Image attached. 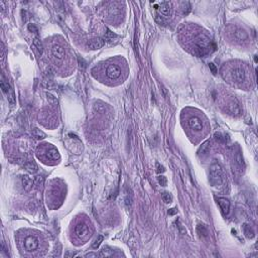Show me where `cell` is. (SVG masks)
<instances>
[{"mask_svg": "<svg viewBox=\"0 0 258 258\" xmlns=\"http://www.w3.org/2000/svg\"><path fill=\"white\" fill-rule=\"evenodd\" d=\"M209 180L213 187H221L223 185V170L218 164H214L210 166Z\"/></svg>", "mask_w": 258, "mask_h": 258, "instance_id": "obj_1", "label": "cell"}, {"mask_svg": "<svg viewBox=\"0 0 258 258\" xmlns=\"http://www.w3.org/2000/svg\"><path fill=\"white\" fill-rule=\"evenodd\" d=\"M196 46H197V49L199 51V53H200V55L204 56L209 52V48L211 47V40L209 38H207L206 35L200 34L196 39Z\"/></svg>", "mask_w": 258, "mask_h": 258, "instance_id": "obj_2", "label": "cell"}, {"mask_svg": "<svg viewBox=\"0 0 258 258\" xmlns=\"http://www.w3.org/2000/svg\"><path fill=\"white\" fill-rule=\"evenodd\" d=\"M155 9L157 10L158 14L162 17H169L171 13V7L169 2L162 1L155 4Z\"/></svg>", "mask_w": 258, "mask_h": 258, "instance_id": "obj_3", "label": "cell"}, {"mask_svg": "<svg viewBox=\"0 0 258 258\" xmlns=\"http://www.w3.org/2000/svg\"><path fill=\"white\" fill-rule=\"evenodd\" d=\"M24 247L28 251H34L38 247V240L33 236H28L24 240Z\"/></svg>", "mask_w": 258, "mask_h": 258, "instance_id": "obj_4", "label": "cell"}, {"mask_svg": "<svg viewBox=\"0 0 258 258\" xmlns=\"http://www.w3.org/2000/svg\"><path fill=\"white\" fill-rule=\"evenodd\" d=\"M104 44H105V40L101 38H96L89 40L87 43V48L92 51H96V49H100Z\"/></svg>", "mask_w": 258, "mask_h": 258, "instance_id": "obj_5", "label": "cell"}, {"mask_svg": "<svg viewBox=\"0 0 258 258\" xmlns=\"http://www.w3.org/2000/svg\"><path fill=\"white\" fill-rule=\"evenodd\" d=\"M106 75L110 79H117L121 75V69L116 65H110L106 70Z\"/></svg>", "mask_w": 258, "mask_h": 258, "instance_id": "obj_6", "label": "cell"}, {"mask_svg": "<svg viewBox=\"0 0 258 258\" xmlns=\"http://www.w3.org/2000/svg\"><path fill=\"white\" fill-rule=\"evenodd\" d=\"M217 203L220 207V209L223 213V215L226 216L230 212V202L226 198H217Z\"/></svg>", "mask_w": 258, "mask_h": 258, "instance_id": "obj_7", "label": "cell"}, {"mask_svg": "<svg viewBox=\"0 0 258 258\" xmlns=\"http://www.w3.org/2000/svg\"><path fill=\"white\" fill-rule=\"evenodd\" d=\"M232 78H233V80L235 81V82L242 83L246 79L245 72H244L242 69H240V68H236V69H234L232 71Z\"/></svg>", "mask_w": 258, "mask_h": 258, "instance_id": "obj_8", "label": "cell"}, {"mask_svg": "<svg viewBox=\"0 0 258 258\" xmlns=\"http://www.w3.org/2000/svg\"><path fill=\"white\" fill-rule=\"evenodd\" d=\"M52 55H53V58H56V60L63 61L64 60V58H65V49L63 47L56 44V46H53V48H52Z\"/></svg>", "mask_w": 258, "mask_h": 258, "instance_id": "obj_9", "label": "cell"}, {"mask_svg": "<svg viewBox=\"0 0 258 258\" xmlns=\"http://www.w3.org/2000/svg\"><path fill=\"white\" fill-rule=\"evenodd\" d=\"M189 126L190 128L195 131H201L203 129V123L201 119L198 118V117H192L189 120Z\"/></svg>", "mask_w": 258, "mask_h": 258, "instance_id": "obj_10", "label": "cell"}, {"mask_svg": "<svg viewBox=\"0 0 258 258\" xmlns=\"http://www.w3.org/2000/svg\"><path fill=\"white\" fill-rule=\"evenodd\" d=\"M233 34H234L235 39L238 40V42H240V43L245 42V40L248 39L247 33L244 29H242V28H235Z\"/></svg>", "mask_w": 258, "mask_h": 258, "instance_id": "obj_11", "label": "cell"}, {"mask_svg": "<svg viewBox=\"0 0 258 258\" xmlns=\"http://www.w3.org/2000/svg\"><path fill=\"white\" fill-rule=\"evenodd\" d=\"M227 112L233 116H239L241 114V109H240V107L237 103L230 102L227 105Z\"/></svg>", "mask_w": 258, "mask_h": 258, "instance_id": "obj_12", "label": "cell"}, {"mask_svg": "<svg viewBox=\"0 0 258 258\" xmlns=\"http://www.w3.org/2000/svg\"><path fill=\"white\" fill-rule=\"evenodd\" d=\"M75 233L78 237L80 238H85L86 236L88 235V227L86 226L85 224L81 223V224H78L76 226V229H75Z\"/></svg>", "mask_w": 258, "mask_h": 258, "instance_id": "obj_13", "label": "cell"}, {"mask_svg": "<svg viewBox=\"0 0 258 258\" xmlns=\"http://www.w3.org/2000/svg\"><path fill=\"white\" fill-rule=\"evenodd\" d=\"M21 184H22V187L25 190V191H30L31 188H33V180H31L28 175H24L21 176Z\"/></svg>", "mask_w": 258, "mask_h": 258, "instance_id": "obj_14", "label": "cell"}, {"mask_svg": "<svg viewBox=\"0 0 258 258\" xmlns=\"http://www.w3.org/2000/svg\"><path fill=\"white\" fill-rule=\"evenodd\" d=\"M210 150V141H206L204 142L202 145L200 146L198 150V155L199 156H205L208 154V152Z\"/></svg>", "mask_w": 258, "mask_h": 258, "instance_id": "obj_15", "label": "cell"}, {"mask_svg": "<svg viewBox=\"0 0 258 258\" xmlns=\"http://www.w3.org/2000/svg\"><path fill=\"white\" fill-rule=\"evenodd\" d=\"M0 86H1V89L4 93H6L7 95L9 94L10 92H12V89H11V86L8 83V81L5 80V78L2 76L1 77V82H0Z\"/></svg>", "mask_w": 258, "mask_h": 258, "instance_id": "obj_16", "label": "cell"}, {"mask_svg": "<svg viewBox=\"0 0 258 258\" xmlns=\"http://www.w3.org/2000/svg\"><path fill=\"white\" fill-rule=\"evenodd\" d=\"M24 169L31 174H35L38 170V166L34 161H28L24 164Z\"/></svg>", "mask_w": 258, "mask_h": 258, "instance_id": "obj_17", "label": "cell"}, {"mask_svg": "<svg viewBox=\"0 0 258 258\" xmlns=\"http://www.w3.org/2000/svg\"><path fill=\"white\" fill-rule=\"evenodd\" d=\"M197 232L199 234V236L203 237V238H206V237H208V235H209V230H208V228L205 225H202V224L198 225Z\"/></svg>", "mask_w": 258, "mask_h": 258, "instance_id": "obj_18", "label": "cell"}, {"mask_svg": "<svg viewBox=\"0 0 258 258\" xmlns=\"http://www.w3.org/2000/svg\"><path fill=\"white\" fill-rule=\"evenodd\" d=\"M243 232H244V234H245V236L247 238H249V239H252L253 237L255 236L254 231H253V229L249 225H247V224H244L243 225Z\"/></svg>", "mask_w": 258, "mask_h": 258, "instance_id": "obj_19", "label": "cell"}, {"mask_svg": "<svg viewBox=\"0 0 258 258\" xmlns=\"http://www.w3.org/2000/svg\"><path fill=\"white\" fill-rule=\"evenodd\" d=\"M234 161H235V164H237V166L239 167V169H243L244 167H245V164H244V161H243V158H242V155H241V153H240V152H236V154H235V156H234Z\"/></svg>", "mask_w": 258, "mask_h": 258, "instance_id": "obj_20", "label": "cell"}, {"mask_svg": "<svg viewBox=\"0 0 258 258\" xmlns=\"http://www.w3.org/2000/svg\"><path fill=\"white\" fill-rule=\"evenodd\" d=\"M47 157L51 160H57V159H58V157H60V154H58L57 149L52 148L47 152Z\"/></svg>", "mask_w": 258, "mask_h": 258, "instance_id": "obj_21", "label": "cell"}, {"mask_svg": "<svg viewBox=\"0 0 258 258\" xmlns=\"http://www.w3.org/2000/svg\"><path fill=\"white\" fill-rule=\"evenodd\" d=\"M33 136L35 138V139H43V138H46V133L43 132V131H42L40 129H38V128H34V129H33Z\"/></svg>", "mask_w": 258, "mask_h": 258, "instance_id": "obj_22", "label": "cell"}, {"mask_svg": "<svg viewBox=\"0 0 258 258\" xmlns=\"http://www.w3.org/2000/svg\"><path fill=\"white\" fill-rule=\"evenodd\" d=\"M33 47L38 49V53H40V55H42L43 52V46L42 40H40L38 38H35L33 39Z\"/></svg>", "mask_w": 258, "mask_h": 258, "instance_id": "obj_23", "label": "cell"}, {"mask_svg": "<svg viewBox=\"0 0 258 258\" xmlns=\"http://www.w3.org/2000/svg\"><path fill=\"white\" fill-rule=\"evenodd\" d=\"M117 38V35L114 33H112L111 30L109 29H107L106 30V33H105V40H107V42H113V40H115V38Z\"/></svg>", "mask_w": 258, "mask_h": 258, "instance_id": "obj_24", "label": "cell"}, {"mask_svg": "<svg viewBox=\"0 0 258 258\" xmlns=\"http://www.w3.org/2000/svg\"><path fill=\"white\" fill-rule=\"evenodd\" d=\"M113 254H114L113 250H110L109 248L106 247V248H104L103 250H101L99 256H100V257H109V256H113Z\"/></svg>", "mask_w": 258, "mask_h": 258, "instance_id": "obj_25", "label": "cell"}, {"mask_svg": "<svg viewBox=\"0 0 258 258\" xmlns=\"http://www.w3.org/2000/svg\"><path fill=\"white\" fill-rule=\"evenodd\" d=\"M161 198H162V201H164L165 204H170L171 202H173V196H171V195L169 193H167V192L162 194Z\"/></svg>", "mask_w": 258, "mask_h": 258, "instance_id": "obj_26", "label": "cell"}, {"mask_svg": "<svg viewBox=\"0 0 258 258\" xmlns=\"http://www.w3.org/2000/svg\"><path fill=\"white\" fill-rule=\"evenodd\" d=\"M182 5H183V12H184V14H189L190 13V11H191V8H192V6H191V3L190 2H183L182 3Z\"/></svg>", "mask_w": 258, "mask_h": 258, "instance_id": "obj_27", "label": "cell"}, {"mask_svg": "<svg viewBox=\"0 0 258 258\" xmlns=\"http://www.w3.org/2000/svg\"><path fill=\"white\" fill-rule=\"evenodd\" d=\"M48 100L49 101V103H51L52 105H57L58 104V99L51 93H48Z\"/></svg>", "mask_w": 258, "mask_h": 258, "instance_id": "obj_28", "label": "cell"}, {"mask_svg": "<svg viewBox=\"0 0 258 258\" xmlns=\"http://www.w3.org/2000/svg\"><path fill=\"white\" fill-rule=\"evenodd\" d=\"M157 182H158V184H159L160 185H162V187H165L166 184H167V180H166L165 176L160 175V176H158V178H157Z\"/></svg>", "mask_w": 258, "mask_h": 258, "instance_id": "obj_29", "label": "cell"}, {"mask_svg": "<svg viewBox=\"0 0 258 258\" xmlns=\"http://www.w3.org/2000/svg\"><path fill=\"white\" fill-rule=\"evenodd\" d=\"M102 241H103V236H101V235H100V236H98V238L95 240V242L93 243L92 247L95 248V249L98 248L99 246H100V244L102 243Z\"/></svg>", "mask_w": 258, "mask_h": 258, "instance_id": "obj_30", "label": "cell"}, {"mask_svg": "<svg viewBox=\"0 0 258 258\" xmlns=\"http://www.w3.org/2000/svg\"><path fill=\"white\" fill-rule=\"evenodd\" d=\"M78 64H79V68L81 70H85L86 67H87V64H86V62L82 58H78Z\"/></svg>", "mask_w": 258, "mask_h": 258, "instance_id": "obj_31", "label": "cell"}, {"mask_svg": "<svg viewBox=\"0 0 258 258\" xmlns=\"http://www.w3.org/2000/svg\"><path fill=\"white\" fill-rule=\"evenodd\" d=\"M125 205H126V207L128 208V209H130L131 208V205H132V198H131V196H126V198H125Z\"/></svg>", "mask_w": 258, "mask_h": 258, "instance_id": "obj_32", "label": "cell"}, {"mask_svg": "<svg viewBox=\"0 0 258 258\" xmlns=\"http://www.w3.org/2000/svg\"><path fill=\"white\" fill-rule=\"evenodd\" d=\"M43 176H40V175L37 176L35 180H34V185H37L38 187H39V185H43Z\"/></svg>", "mask_w": 258, "mask_h": 258, "instance_id": "obj_33", "label": "cell"}, {"mask_svg": "<svg viewBox=\"0 0 258 258\" xmlns=\"http://www.w3.org/2000/svg\"><path fill=\"white\" fill-rule=\"evenodd\" d=\"M28 30L30 31V33H38V28L35 26L34 24H28Z\"/></svg>", "mask_w": 258, "mask_h": 258, "instance_id": "obj_34", "label": "cell"}, {"mask_svg": "<svg viewBox=\"0 0 258 258\" xmlns=\"http://www.w3.org/2000/svg\"><path fill=\"white\" fill-rule=\"evenodd\" d=\"M209 68H210V70H211V72L214 75H216L217 74V68H216V66L213 64V63H210L209 64Z\"/></svg>", "mask_w": 258, "mask_h": 258, "instance_id": "obj_35", "label": "cell"}, {"mask_svg": "<svg viewBox=\"0 0 258 258\" xmlns=\"http://www.w3.org/2000/svg\"><path fill=\"white\" fill-rule=\"evenodd\" d=\"M156 167H157V173H162V171H164V167L160 165L159 164H156Z\"/></svg>", "mask_w": 258, "mask_h": 258, "instance_id": "obj_36", "label": "cell"}, {"mask_svg": "<svg viewBox=\"0 0 258 258\" xmlns=\"http://www.w3.org/2000/svg\"><path fill=\"white\" fill-rule=\"evenodd\" d=\"M99 254H95V253H89V254H86V257H97Z\"/></svg>", "mask_w": 258, "mask_h": 258, "instance_id": "obj_37", "label": "cell"}, {"mask_svg": "<svg viewBox=\"0 0 258 258\" xmlns=\"http://www.w3.org/2000/svg\"><path fill=\"white\" fill-rule=\"evenodd\" d=\"M176 213V210L175 209H170L169 211V215H174V214H175Z\"/></svg>", "mask_w": 258, "mask_h": 258, "instance_id": "obj_38", "label": "cell"}]
</instances>
